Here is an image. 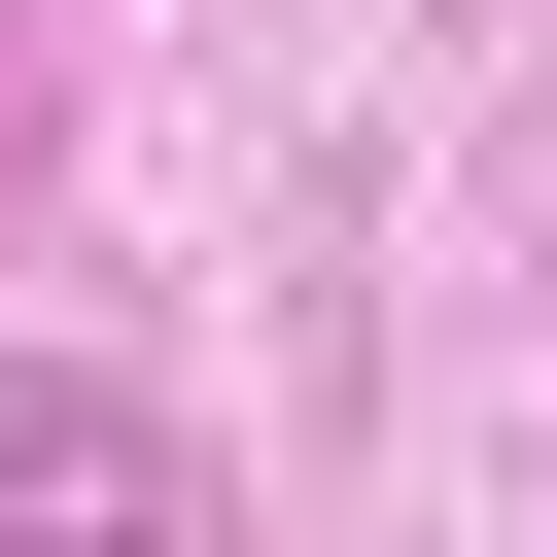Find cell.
<instances>
[{
	"label": "cell",
	"instance_id": "cell-1",
	"mask_svg": "<svg viewBox=\"0 0 557 557\" xmlns=\"http://www.w3.org/2000/svg\"><path fill=\"white\" fill-rule=\"evenodd\" d=\"M0 557H209V453H174L139 383H35V348H0Z\"/></svg>",
	"mask_w": 557,
	"mask_h": 557
}]
</instances>
